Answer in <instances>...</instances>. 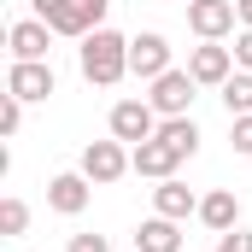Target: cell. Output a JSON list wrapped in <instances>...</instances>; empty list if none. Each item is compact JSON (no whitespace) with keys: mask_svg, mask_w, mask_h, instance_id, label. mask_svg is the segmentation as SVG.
<instances>
[{"mask_svg":"<svg viewBox=\"0 0 252 252\" xmlns=\"http://www.w3.org/2000/svg\"><path fill=\"white\" fill-rule=\"evenodd\" d=\"M76 64H82V76L94 82V88H118L129 76V35L118 30H94V35H82V47H76Z\"/></svg>","mask_w":252,"mask_h":252,"instance_id":"cell-1","label":"cell"},{"mask_svg":"<svg viewBox=\"0 0 252 252\" xmlns=\"http://www.w3.org/2000/svg\"><path fill=\"white\" fill-rule=\"evenodd\" d=\"M53 88H59V76H53L47 59H12V70H6V94L12 100L30 106V100H47Z\"/></svg>","mask_w":252,"mask_h":252,"instance_id":"cell-2","label":"cell"},{"mask_svg":"<svg viewBox=\"0 0 252 252\" xmlns=\"http://www.w3.org/2000/svg\"><path fill=\"white\" fill-rule=\"evenodd\" d=\"M193 88H199V82H193V70H176V64H170L164 76H153V94H147V100H153V112H158V118H188Z\"/></svg>","mask_w":252,"mask_h":252,"instance_id":"cell-3","label":"cell"},{"mask_svg":"<svg viewBox=\"0 0 252 252\" xmlns=\"http://www.w3.org/2000/svg\"><path fill=\"white\" fill-rule=\"evenodd\" d=\"M124 170H129V153H124V141H118V135H112V141H88V147H82V176H88L94 188H112Z\"/></svg>","mask_w":252,"mask_h":252,"instance_id":"cell-4","label":"cell"},{"mask_svg":"<svg viewBox=\"0 0 252 252\" xmlns=\"http://www.w3.org/2000/svg\"><path fill=\"white\" fill-rule=\"evenodd\" d=\"M158 112H153V100H118L112 106V135L124 141V147H135V141H153L158 135Z\"/></svg>","mask_w":252,"mask_h":252,"instance_id":"cell-5","label":"cell"},{"mask_svg":"<svg viewBox=\"0 0 252 252\" xmlns=\"http://www.w3.org/2000/svg\"><path fill=\"white\" fill-rule=\"evenodd\" d=\"M30 6H35V18H41L53 35H70V41L94 35V18H88V6H82V0H30Z\"/></svg>","mask_w":252,"mask_h":252,"instance_id":"cell-6","label":"cell"},{"mask_svg":"<svg viewBox=\"0 0 252 252\" xmlns=\"http://www.w3.org/2000/svg\"><path fill=\"white\" fill-rule=\"evenodd\" d=\"M235 24H241L235 0H188V30L199 35V41H223Z\"/></svg>","mask_w":252,"mask_h":252,"instance_id":"cell-7","label":"cell"},{"mask_svg":"<svg viewBox=\"0 0 252 252\" xmlns=\"http://www.w3.org/2000/svg\"><path fill=\"white\" fill-rule=\"evenodd\" d=\"M188 70H193V82L199 88H223L241 64H235V47H217V41H199L188 53Z\"/></svg>","mask_w":252,"mask_h":252,"instance_id":"cell-8","label":"cell"},{"mask_svg":"<svg viewBox=\"0 0 252 252\" xmlns=\"http://www.w3.org/2000/svg\"><path fill=\"white\" fill-rule=\"evenodd\" d=\"M129 70H135L141 82L164 76V70H170V41H164L158 30H141V35H129Z\"/></svg>","mask_w":252,"mask_h":252,"instance_id":"cell-9","label":"cell"},{"mask_svg":"<svg viewBox=\"0 0 252 252\" xmlns=\"http://www.w3.org/2000/svg\"><path fill=\"white\" fill-rule=\"evenodd\" d=\"M88 199H94V182H88L82 170H64V176L47 182V205H53L59 217H82V211H88Z\"/></svg>","mask_w":252,"mask_h":252,"instance_id":"cell-10","label":"cell"},{"mask_svg":"<svg viewBox=\"0 0 252 252\" xmlns=\"http://www.w3.org/2000/svg\"><path fill=\"white\" fill-rule=\"evenodd\" d=\"M176 164H182V158H176V153H170L158 135L129 147V170H135V176H153V182H164V176H176Z\"/></svg>","mask_w":252,"mask_h":252,"instance_id":"cell-11","label":"cell"},{"mask_svg":"<svg viewBox=\"0 0 252 252\" xmlns=\"http://www.w3.org/2000/svg\"><path fill=\"white\" fill-rule=\"evenodd\" d=\"M153 211H158V217L188 223V217H199V199H193V188L182 182V176H164V182L153 188Z\"/></svg>","mask_w":252,"mask_h":252,"instance_id":"cell-12","label":"cell"},{"mask_svg":"<svg viewBox=\"0 0 252 252\" xmlns=\"http://www.w3.org/2000/svg\"><path fill=\"white\" fill-rule=\"evenodd\" d=\"M199 223L211 229V235H229V229H241V199H235V188H217L199 199Z\"/></svg>","mask_w":252,"mask_h":252,"instance_id":"cell-13","label":"cell"},{"mask_svg":"<svg viewBox=\"0 0 252 252\" xmlns=\"http://www.w3.org/2000/svg\"><path fill=\"white\" fill-rule=\"evenodd\" d=\"M135 252H182V229H176V217H147L141 229H135Z\"/></svg>","mask_w":252,"mask_h":252,"instance_id":"cell-14","label":"cell"},{"mask_svg":"<svg viewBox=\"0 0 252 252\" xmlns=\"http://www.w3.org/2000/svg\"><path fill=\"white\" fill-rule=\"evenodd\" d=\"M47 24L41 18H18L12 30H6V41H12V59H47Z\"/></svg>","mask_w":252,"mask_h":252,"instance_id":"cell-15","label":"cell"},{"mask_svg":"<svg viewBox=\"0 0 252 252\" xmlns=\"http://www.w3.org/2000/svg\"><path fill=\"white\" fill-rule=\"evenodd\" d=\"M158 141H164L176 158H193V153H199V124H193V118H164V124H158Z\"/></svg>","mask_w":252,"mask_h":252,"instance_id":"cell-16","label":"cell"},{"mask_svg":"<svg viewBox=\"0 0 252 252\" xmlns=\"http://www.w3.org/2000/svg\"><path fill=\"white\" fill-rule=\"evenodd\" d=\"M223 106H229V118H252V70H235L223 82Z\"/></svg>","mask_w":252,"mask_h":252,"instance_id":"cell-17","label":"cell"},{"mask_svg":"<svg viewBox=\"0 0 252 252\" xmlns=\"http://www.w3.org/2000/svg\"><path fill=\"white\" fill-rule=\"evenodd\" d=\"M24 229H30V205L18 193H6L0 199V235H24Z\"/></svg>","mask_w":252,"mask_h":252,"instance_id":"cell-18","label":"cell"},{"mask_svg":"<svg viewBox=\"0 0 252 252\" xmlns=\"http://www.w3.org/2000/svg\"><path fill=\"white\" fill-rule=\"evenodd\" d=\"M18 129H24V100L6 94V100H0V135H18Z\"/></svg>","mask_w":252,"mask_h":252,"instance_id":"cell-19","label":"cell"},{"mask_svg":"<svg viewBox=\"0 0 252 252\" xmlns=\"http://www.w3.org/2000/svg\"><path fill=\"white\" fill-rule=\"evenodd\" d=\"M229 141H235L241 158H252V118H235V124H229Z\"/></svg>","mask_w":252,"mask_h":252,"instance_id":"cell-20","label":"cell"},{"mask_svg":"<svg viewBox=\"0 0 252 252\" xmlns=\"http://www.w3.org/2000/svg\"><path fill=\"white\" fill-rule=\"evenodd\" d=\"M64 252H112V241H106V235H70Z\"/></svg>","mask_w":252,"mask_h":252,"instance_id":"cell-21","label":"cell"},{"mask_svg":"<svg viewBox=\"0 0 252 252\" xmlns=\"http://www.w3.org/2000/svg\"><path fill=\"white\" fill-rule=\"evenodd\" d=\"M217 252H252V229H229V235H223V247Z\"/></svg>","mask_w":252,"mask_h":252,"instance_id":"cell-22","label":"cell"},{"mask_svg":"<svg viewBox=\"0 0 252 252\" xmlns=\"http://www.w3.org/2000/svg\"><path fill=\"white\" fill-rule=\"evenodd\" d=\"M235 64H241V70H252V30H241V35H235Z\"/></svg>","mask_w":252,"mask_h":252,"instance_id":"cell-23","label":"cell"},{"mask_svg":"<svg viewBox=\"0 0 252 252\" xmlns=\"http://www.w3.org/2000/svg\"><path fill=\"white\" fill-rule=\"evenodd\" d=\"M235 12H241V30H252V0H235Z\"/></svg>","mask_w":252,"mask_h":252,"instance_id":"cell-24","label":"cell"},{"mask_svg":"<svg viewBox=\"0 0 252 252\" xmlns=\"http://www.w3.org/2000/svg\"><path fill=\"white\" fill-rule=\"evenodd\" d=\"M182 6H188V0H182Z\"/></svg>","mask_w":252,"mask_h":252,"instance_id":"cell-25","label":"cell"},{"mask_svg":"<svg viewBox=\"0 0 252 252\" xmlns=\"http://www.w3.org/2000/svg\"><path fill=\"white\" fill-rule=\"evenodd\" d=\"M106 6H112V0H106Z\"/></svg>","mask_w":252,"mask_h":252,"instance_id":"cell-26","label":"cell"}]
</instances>
